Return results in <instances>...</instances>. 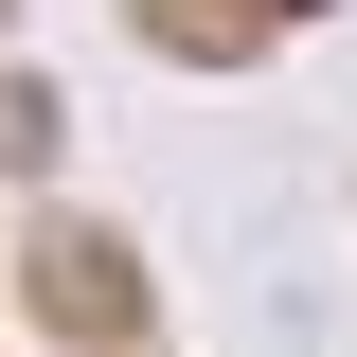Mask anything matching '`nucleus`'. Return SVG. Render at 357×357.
<instances>
[{
  "label": "nucleus",
  "instance_id": "f257e3e1",
  "mask_svg": "<svg viewBox=\"0 0 357 357\" xmlns=\"http://www.w3.org/2000/svg\"><path fill=\"white\" fill-rule=\"evenodd\" d=\"M36 304L54 321H126V268H107V250H36Z\"/></svg>",
  "mask_w": 357,
  "mask_h": 357
}]
</instances>
